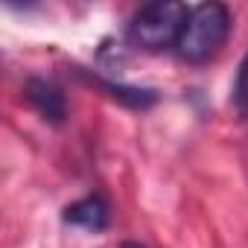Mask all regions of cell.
<instances>
[{"instance_id":"1","label":"cell","mask_w":248,"mask_h":248,"mask_svg":"<svg viewBox=\"0 0 248 248\" xmlns=\"http://www.w3.org/2000/svg\"><path fill=\"white\" fill-rule=\"evenodd\" d=\"M228 32H231L228 6L225 3H202V6L190 9L175 50L187 64H204L222 50V44L228 41Z\"/></svg>"},{"instance_id":"2","label":"cell","mask_w":248,"mask_h":248,"mask_svg":"<svg viewBox=\"0 0 248 248\" xmlns=\"http://www.w3.org/2000/svg\"><path fill=\"white\" fill-rule=\"evenodd\" d=\"M190 9L181 0H158V3L140 6L129 21V41L146 53H161L167 47H175L181 38V30L187 24Z\"/></svg>"},{"instance_id":"3","label":"cell","mask_w":248,"mask_h":248,"mask_svg":"<svg viewBox=\"0 0 248 248\" xmlns=\"http://www.w3.org/2000/svg\"><path fill=\"white\" fill-rule=\"evenodd\" d=\"M24 93H27V102L47 123H53V126H62V123H64V117H67V99H64V93H62V88L56 82H50V79H30L27 88H24Z\"/></svg>"},{"instance_id":"4","label":"cell","mask_w":248,"mask_h":248,"mask_svg":"<svg viewBox=\"0 0 248 248\" xmlns=\"http://www.w3.org/2000/svg\"><path fill=\"white\" fill-rule=\"evenodd\" d=\"M62 219L67 225H79L88 231H105L108 228V202L102 196H85L64 207Z\"/></svg>"},{"instance_id":"5","label":"cell","mask_w":248,"mask_h":248,"mask_svg":"<svg viewBox=\"0 0 248 248\" xmlns=\"http://www.w3.org/2000/svg\"><path fill=\"white\" fill-rule=\"evenodd\" d=\"M96 85L102 88V91H108V96H114L117 102H123V105H129V108H152L155 102H158V93L152 91V88H132V85H120V82H102V79H96Z\"/></svg>"},{"instance_id":"6","label":"cell","mask_w":248,"mask_h":248,"mask_svg":"<svg viewBox=\"0 0 248 248\" xmlns=\"http://www.w3.org/2000/svg\"><path fill=\"white\" fill-rule=\"evenodd\" d=\"M231 102H233V108L242 117H248V50H245V56L239 62V70H236V79H233V91H231Z\"/></svg>"},{"instance_id":"7","label":"cell","mask_w":248,"mask_h":248,"mask_svg":"<svg viewBox=\"0 0 248 248\" xmlns=\"http://www.w3.org/2000/svg\"><path fill=\"white\" fill-rule=\"evenodd\" d=\"M120 248H143V245H140V242H123Z\"/></svg>"}]
</instances>
